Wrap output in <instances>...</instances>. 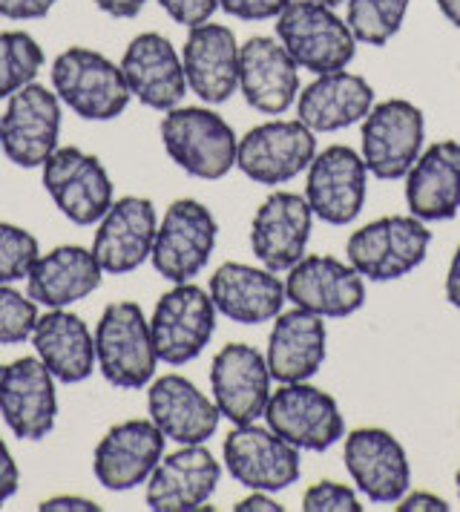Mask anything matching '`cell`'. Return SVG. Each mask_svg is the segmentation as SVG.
<instances>
[{
    "label": "cell",
    "instance_id": "1",
    "mask_svg": "<svg viewBox=\"0 0 460 512\" xmlns=\"http://www.w3.org/2000/svg\"><path fill=\"white\" fill-rule=\"evenodd\" d=\"M276 38L297 67L322 72L345 70L354 61L357 38L334 6L317 0H291L276 18Z\"/></svg>",
    "mask_w": 460,
    "mask_h": 512
},
{
    "label": "cell",
    "instance_id": "2",
    "mask_svg": "<svg viewBox=\"0 0 460 512\" xmlns=\"http://www.w3.org/2000/svg\"><path fill=\"white\" fill-rule=\"evenodd\" d=\"M52 87L75 116L87 121H113L133 98L121 67L87 47H69L55 58Z\"/></svg>",
    "mask_w": 460,
    "mask_h": 512
},
{
    "label": "cell",
    "instance_id": "3",
    "mask_svg": "<svg viewBox=\"0 0 460 512\" xmlns=\"http://www.w3.org/2000/svg\"><path fill=\"white\" fill-rule=\"evenodd\" d=\"M167 156L196 179H222L236 167V133L222 116L205 107H173L161 121Z\"/></svg>",
    "mask_w": 460,
    "mask_h": 512
},
{
    "label": "cell",
    "instance_id": "4",
    "mask_svg": "<svg viewBox=\"0 0 460 512\" xmlns=\"http://www.w3.org/2000/svg\"><path fill=\"white\" fill-rule=\"evenodd\" d=\"M95 360L98 369L118 389H144L153 380L159 354L153 346L150 320L136 303L107 305L95 328Z\"/></svg>",
    "mask_w": 460,
    "mask_h": 512
},
{
    "label": "cell",
    "instance_id": "5",
    "mask_svg": "<svg viewBox=\"0 0 460 512\" xmlns=\"http://www.w3.org/2000/svg\"><path fill=\"white\" fill-rule=\"evenodd\" d=\"M432 231L417 216H383L348 236V262L374 282H391L423 265Z\"/></svg>",
    "mask_w": 460,
    "mask_h": 512
},
{
    "label": "cell",
    "instance_id": "6",
    "mask_svg": "<svg viewBox=\"0 0 460 512\" xmlns=\"http://www.w3.org/2000/svg\"><path fill=\"white\" fill-rule=\"evenodd\" d=\"M426 141V118L406 98L374 104L363 118V162L383 182L406 179Z\"/></svg>",
    "mask_w": 460,
    "mask_h": 512
},
{
    "label": "cell",
    "instance_id": "7",
    "mask_svg": "<svg viewBox=\"0 0 460 512\" xmlns=\"http://www.w3.org/2000/svg\"><path fill=\"white\" fill-rule=\"evenodd\" d=\"M268 426L282 441L308 452H325L345 435V420L337 400L317 386L282 383L265 406Z\"/></svg>",
    "mask_w": 460,
    "mask_h": 512
},
{
    "label": "cell",
    "instance_id": "8",
    "mask_svg": "<svg viewBox=\"0 0 460 512\" xmlns=\"http://www.w3.org/2000/svg\"><path fill=\"white\" fill-rule=\"evenodd\" d=\"M216 331V305L199 285L179 282L156 303L150 334L161 363L184 366L196 360Z\"/></svg>",
    "mask_w": 460,
    "mask_h": 512
},
{
    "label": "cell",
    "instance_id": "9",
    "mask_svg": "<svg viewBox=\"0 0 460 512\" xmlns=\"http://www.w3.org/2000/svg\"><path fill=\"white\" fill-rule=\"evenodd\" d=\"M317 156L314 130L302 121H265L245 133L236 147V167L256 185H285Z\"/></svg>",
    "mask_w": 460,
    "mask_h": 512
},
{
    "label": "cell",
    "instance_id": "10",
    "mask_svg": "<svg viewBox=\"0 0 460 512\" xmlns=\"http://www.w3.org/2000/svg\"><path fill=\"white\" fill-rule=\"evenodd\" d=\"M216 219L196 199L173 202L161 219L153 242V268L164 280L190 282L205 271L216 248Z\"/></svg>",
    "mask_w": 460,
    "mask_h": 512
},
{
    "label": "cell",
    "instance_id": "11",
    "mask_svg": "<svg viewBox=\"0 0 460 512\" xmlns=\"http://www.w3.org/2000/svg\"><path fill=\"white\" fill-rule=\"evenodd\" d=\"M61 104L58 95L41 84H26L9 95L6 113L0 116V147L18 167H44L58 150Z\"/></svg>",
    "mask_w": 460,
    "mask_h": 512
},
{
    "label": "cell",
    "instance_id": "12",
    "mask_svg": "<svg viewBox=\"0 0 460 512\" xmlns=\"http://www.w3.org/2000/svg\"><path fill=\"white\" fill-rule=\"evenodd\" d=\"M44 187L75 225H95L113 205V182L104 164L78 147H61L46 159Z\"/></svg>",
    "mask_w": 460,
    "mask_h": 512
},
{
    "label": "cell",
    "instance_id": "13",
    "mask_svg": "<svg viewBox=\"0 0 460 512\" xmlns=\"http://www.w3.org/2000/svg\"><path fill=\"white\" fill-rule=\"evenodd\" d=\"M368 167L363 156L345 144H334L308 164L305 199L314 216L328 225H351L366 205Z\"/></svg>",
    "mask_w": 460,
    "mask_h": 512
},
{
    "label": "cell",
    "instance_id": "14",
    "mask_svg": "<svg viewBox=\"0 0 460 512\" xmlns=\"http://www.w3.org/2000/svg\"><path fill=\"white\" fill-rule=\"evenodd\" d=\"M225 466L248 489L279 492L299 481V449L282 441L274 429L242 423L225 438Z\"/></svg>",
    "mask_w": 460,
    "mask_h": 512
},
{
    "label": "cell",
    "instance_id": "15",
    "mask_svg": "<svg viewBox=\"0 0 460 512\" xmlns=\"http://www.w3.org/2000/svg\"><path fill=\"white\" fill-rule=\"evenodd\" d=\"M348 475L374 504H397L412 484V466L403 443L386 429L366 426L345 438Z\"/></svg>",
    "mask_w": 460,
    "mask_h": 512
},
{
    "label": "cell",
    "instance_id": "16",
    "mask_svg": "<svg viewBox=\"0 0 460 512\" xmlns=\"http://www.w3.org/2000/svg\"><path fill=\"white\" fill-rule=\"evenodd\" d=\"M288 300L320 317H351L366 303V277L334 256H302L285 280Z\"/></svg>",
    "mask_w": 460,
    "mask_h": 512
},
{
    "label": "cell",
    "instance_id": "17",
    "mask_svg": "<svg viewBox=\"0 0 460 512\" xmlns=\"http://www.w3.org/2000/svg\"><path fill=\"white\" fill-rule=\"evenodd\" d=\"M271 369L262 351L245 343H230L213 357L210 386L213 403L219 406L222 418L233 426L253 423L265 415L271 400Z\"/></svg>",
    "mask_w": 460,
    "mask_h": 512
},
{
    "label": "cell",
    "instance_id": "18",
    "mask_svg": "<svg viewBox=\"0 0 460 512\" xmlns=\"http://www.w3.org/2000/svg\"><path fill=\"white\" fill-rule=\"evenodd\" d=\"M314 225V210L305 196L279 190L271 193L251 222V248L268 271H291L305 256Z\"/></svg>",
    "mask_w": 460,
    "mask_h": 512
},
{
    "label": "cell",
    "instance_id": "19",
    "mask_svg": "<svg viewBox=\"0 0 460 512\" xmlns=\"http://www.w3.org/2000/svg\"><path fill=\"white\" fill-rule=\"evenodd\" d=\"M0 415L23 441H44L55 429V377L38 357H21L0 374Z\"/></svg>",
    "mask_w": 460,
    "mask_h": 512
},
{
    "label": "cell",
    "instance_id": "20",
    "mask_svg": "<svg viewBox=\"0 0 460 512\" xmlns=\"http://www.w3.org/2000/svg\"><path fill=\"white\" fill-rule=\"evenodd\" d=\"M222 466L205 443H187L161 461L147 478V507L153 512L202 510L216 492Z\"/></svg>",
    "mask_w": 460,
    "mask_h": 512
},
{
    "label": "cell",
    "instance_id": "21",
    "mask_svg": "<svg viewBox=\"0 0 460 512\" xmlns=\"http://www.w3.org/2000/svg\"><path fill=\"white\" fill-rule=\"evenodd\" d=\"M121 72L130 95L150 110H173L187 93L182 55L159 32H141L121 58Z\"/></svg>",
    "mask_w": 460,
    "mask_h": 512
},
{
    "label": "cell",
    "instance_id": "22",
    "mask_svg": "<svg viewBox=\"0 0 460 512\" xmlns=\"http://www.w3.org/2000/svg\"><path fill=\"white\" fill-rule=\"evenodd\" d=\"M156 208L150 199L124 196L101 216L92 239V256L107 274H130L153 254L156 242Z\"/></svg>",
    "mask_w": 460,
    "mask_h": 512
},
{
    "label": "cell",
    "instance_id": "23",
    "mask_svg": "<svg viewBox=\"0 0 460 512\" xmlns=\"http://www.w3.org/2000/svg\"><path fill=\"white\" fill-rule=\"evenodd\" d=\"M239 93L265 116H279L297 101L299 67L279 38L256 35L239 47Z\"/></svg>",
    "mask_w": 460,
    "mask_h": 512
},
{
    "label": "cell",
    "instance_id": "24",
    "mask_svg": "<svg viewBox=\"0 0 460 512\" xmlns=\"http://www.w3.org/2000/svg\"><path fill=\"white\" fill-rule=\"evenodd\" d=\"M164 435L153 420H124L95 446V478L113 492L136 489L164 455Z\"/></svg>",
    "mask_w": 460,
    "mask_h": 512
},
{
    "label": "cell",
    "instance_id": "25",
    "mask_svg": "<svg viewBox=\"0 0 460 512\" xmlns=\"http://www.w3.org/2000/svg\"><path fill=\"white\" fill-rule=\"evenodd\" d=\"M187 87L207 104H222L239 90V41L222 24H199L182 49Z\"/></svg>",
    "mask_w": 460,
    "mask_h": 512
},
{
    "label": "cell",
    "instance_id": "26",
    "mask_svg": "<svg viewBox=\"0 0 460 512\" xmlns=\"http://www.w3.org/2000/svg\"><path fill=\"white\" fill-rule=\"evenodd\" d=\"M210 300L233 323L259 326L276 320L288 300L285 282L268 268H253L242 262H225L210 277Z\"/></svg>",
    "mask_w": 460,
    "mask_h": 512
},
{
    "label": "cell",
    "instance_id": "27",
    "mask_svg": "<svg viewBox=\"0 0 460 512\" xmlns=\"http://www.w3.org/2000/svg\"><path fill=\"white\" fill-rule=\"evenodd\" d=\"M150 418L167 441L205 443L219 429V406L182 374H164L147 392Z\"/></svg>",
    "mask_w": 460,
    "mask_h": 512
},
{
    "label": "cell",
    "instance_id": "28",
    "mask_svg": "<svg viewBox=\"0 0 460 512\" xmlns=\"http://www.w3.org/2000/svg\"><path fill=\"white\" fill-rule=\"evenodd\" d=\"M406 205L420 222H446L460 210V141H435L406 173Z\"/></svg>",
    "mask_w": 460,
    "mask_h": 512
},
{
    "label": "cell",
    "instance_id": "29",
    "mask_svg": "<svg viewBox=\"0 0 460 512\" xmlns=\"http://www.w3.org/2000/svg\"><path fill=\"white\" fill-rule=\"evenodd\" d=\"M374 107V90L363 75L322 72L297 95L299 121L314 133H337L360 124Z\"/></svg>",
    "mask_w": 460,
    "mask_h": 512
},
{
    "label": "cell",
    "instance_id": "30",
    "mask_svg": "<svg viewBox=\"0 0 460 512\" xmlns=\"http://www.w3.org/2000/svg\"><path fill=\"white\" fill-rule=\"evenodd\" d=\"M268 369L279 383H305L325 363V323L320 314L279 311L268 337Z\"/></svg>",
    "mask_w": 460,
    "mask_h": 512
},
{
    "label": "cell",
    "instance_id": "31",
    "mask_svg": "<svg viewBox=\"0 0 460 512\" xmlns=\"http://www.w3.org/2000/svg\"><path fill=\"white\" fill-rule=\"evenodd\" d=\"M104 268L92 251L81 245H61L46 256H38V262L29 271V300L46 308H67L101 285Z\"/></svg>",
    "mask_w": 460,
    "mask_h": 512
},
{
    "label": "cell",
    "instance_id": "32",
    "mask_svg": "<svg viewBox=\"0 0 460 512\" xmlns=\"http://www.w3.org/2000/svg\"><path fill=\"white\" fill-rule=\"evenodd\" d=\"M32 343L38 349V360L61 383H81L95 369V337L81 317L64 308H52L38 317Z\"/></svg>",
    "mask_w": 460,
    "mask_h": 512
},
{
    "label": "cell",
    "instance_id": "33",
    "mask_svg": "<svg viewBox=\"0 0 460 512\" xmlns=\"http://www.w3.org/2000/svg\"><path fill=\"white\" fill-rule=\"evenodd\" d=\"M412 0H345V24L354 32L357 44L386 47L403 29Z\"/></svg>",
    "mask_w": 460,
    "mask_h": 512
},
{
    "label": "cell",
    "instance_id": "34",
    "mask_svg": "<svg viewBox=\"0 0 460 512\" xmlns=\"http://www.w3.org/2000/svg\"><path fill=\"white\" fill-rule=\"evenodd\" d=\"M44 61V49L29 32H0V98L32 84Z\"/></svg>",
    "mask_w": 460,
    "mask_h": 512
},
{
    "label": "cell",
    "instance_id": "35",
    "mask_svg": "<svg viewBox=\"0 0 460 512\" xmlns=\"http://www.w3.org/2000/svg\"><path fill=\"white\" fill-rule=\"evenodd\" d=\"M38 239L18 225L0 222V282L26 280L32 265L38 262Z\"/></svg>",
    "mask_w": 460,
    "mask_h": 512
},
{
    "label": "cell",
    "instance_id": "36",
    "mask_svg": "<svg viewBox=\"0 0 460 512\" xmlns=\"http://www.w3.org/2000/svg\"><path fill=\"white\" fill-rule=\"evenodd\" d=\"M38 323L35 300L0 282V346H18L32 337Z\"/></svg>",
    "mask_w": 460,
    "mask_h": 512
},
{
    "label": "cell",
    "instance_id": "37",
    "mask_svg": "<svg viewBox=\"0 0 460 512\" xmlns=\"http://www.w3.org/2000/svg\"><path fill=\"white\" fill-rule=\"evenodd\" d=\"M302 510L305 512H360V498L357 492L345 484L334 481H320L302 495Z\"/></svg>",
    "mask_w": 460,
    "mask_h": 512
},
{
    "label": "cell",
    "instance_id": "38",
    "mask_svg": "<svg viewBox=\"0 0 460 512\" xmlns=\"http://www.w3.org/2000/svg\"><path fill=\"white\" fill-rule=\"evenodd\" d=\"M159 6L176 24L193 29L213 18V12L219 9V0H159Z\"/></svg>",
    "mask_w": 460,
    "mask_h": 512
},
{
    "label": "cell",
    "instance_id": "39",
    "mask_svg": "<svg viewBox=\"0 0 460 512\" xmlns=\"http://www.w3.org/2000/svg\"><path fill=\"white\" fill-rule=\"evenodd\" d=\"M291 0H219V6L239 21H268L279 18Z\"/></svg>",
    "mask_w": 460,
    "mask_h": 512
},
{
    "label": "cell",
    "instance_id": "40",
    "mask_svg": "<svg viewBox=\"0 0 460 512\" xmlns=\"http://www.w3.org/2000/svg\"><path fill=\"white\" fill-rule=\"evenodd\" d=\"M58 0H0V18L9 21H38L52 12Z\"/></svg>",
    "mask_w": 460,
    "mask_h": 512
},
{
    "label": "cell",
    "instance_id": "41",
    "mask_svg": "<svg viewBox=\"0 0 460 512\" xmlns=\"http://www.w3.org/2000/svg\"><path fill=\"white\" fill-rule=\"evenodd\" d=\"M18 484H21L18 464L12 461V452L6 449V443L0 438V507L18 492Z\"/></svg>",
    "mask_w": 460,
    "mask_h": 512
},
{
    "label": "cell",
    "instance_id": "42",
    "mask_svg": "<svg viewBox=\"0 0 460 512\" xmlns=\"http://www.w3.org/2000/svg\"><path fill=\"white\" fill-rule=\"evenodd\" d=\"M400 512H446L449 504L443 498H437L432 492H406L400 501H397Z\"/></svg>",
    "mask_w": 460,
    "mask_h": 512
},
{
    "label": "cell",
    "instance_id": "43",
    "mask_svg": "<svg viewBox=\"0 0 460 512\" xmlns=\"http://www.w3.org/2000/svg\"><path fill=\"white\" fill-rule=\"evenodd\" d=\"M236 512H279L282 510V504L271 498V492H259V489H253V495L248 498H242L236 507Z\"/></svg>",
    "mask_w": 460,
    "mask_h": 512
},
{
    "label": "cell",
    "instance_id": "44",
    "mask_svg": "<svg viewBox=\"0 0 460 512\" xmlns=\"http://www.w3.org/2000/svg\"><path fill=\"white\" fill-rule=\"evenodd\" d=\"M147 0H95V6L113 18H136Z\"/></svg>",
    "mask_w": 460,
    "mask_h": 512
},
{
    "label": "cell",
    "instance_id": "45",
    "mask_svg": "<svg viewBox=\"0 0 460 512\" xmlns=\"http://www.w3.org/2000/svg\"><path fill=\"white\" fill-rule=\"evenodd\" d=\"M41 510L44 512H61V510H75V512H92L98 510L95 504H92L90 498H75V495H55V498H49L41 504Z\"/></svg>",
    "mask_w": 460,
    "mask_h": 512
},
{
    "label": "cell",
    "instance_id": "46",
    "mask_svg": "<svg viewBox=\"0 0 460 512\" xmlns=\"http://www.w3.org/2000/svg\"><path fill=\"white\" fill-rule=\"evenodd\" d=\"M446 300L449 305H455L460 311V245L455 256H452V265H449V274H446Z\"/></svg>",
    "mask_w": 460,
    "mask_h": 512
},
{
    "label": "cell",
    "instance_id": "47",
    "mask_svg": "<svg viewBox=\"0 0 460 512\" xmlns=\"http://www.w3.org/2000/svg\"><path fill=\"white\" fill-rule=\"evenodd\" d=\"M437 9L443 12V18L449 21V24L460 29V0H437Z\"/></svg>",
    "mask_w": 460,
    "mask_h": 512
},
{
    "label": "cell",
    "instance_id": "48",
    "mask_svg": "<svg viewBox=\"0 0 460 512\" xmlns=\"http://www.w3.org/2000/svg\"><path fill=\"white\" fill-rule=\"evenodd\" d=\"M317 3H325V6H340L345 0H317Z\"/></svg>",
    "mask_w": 460,
    "mask_h": 512
},
{
    "label": "cell",
    "instance_id": "49",
    "mask_svg": "<svg viewBox=\"0 0 460 512\" xmlns=\"http://www.w3.org/2000/svg\"><path fill=\"white\" fill-rule=\"evenodd\" d=\"M455 484H458V495H460V469H458V475H455Z\"/></svg>",
    "mask_w": 460,
    "mask_h": 512
},
{
    "label": "cell",
    "instance_id": "50",
    "mask_svg": "<svg viewBox=\"0 0 460 512\" xmlns=\"http://www.w3.org/2000/svg\"><path fill=\"white\" fill-rule=\"evenodd\" d=\"M0 374H3V366H0Z\"/></svg>",
    "mask_w": 460,
    "mask_h": 512
}]
</instances>
